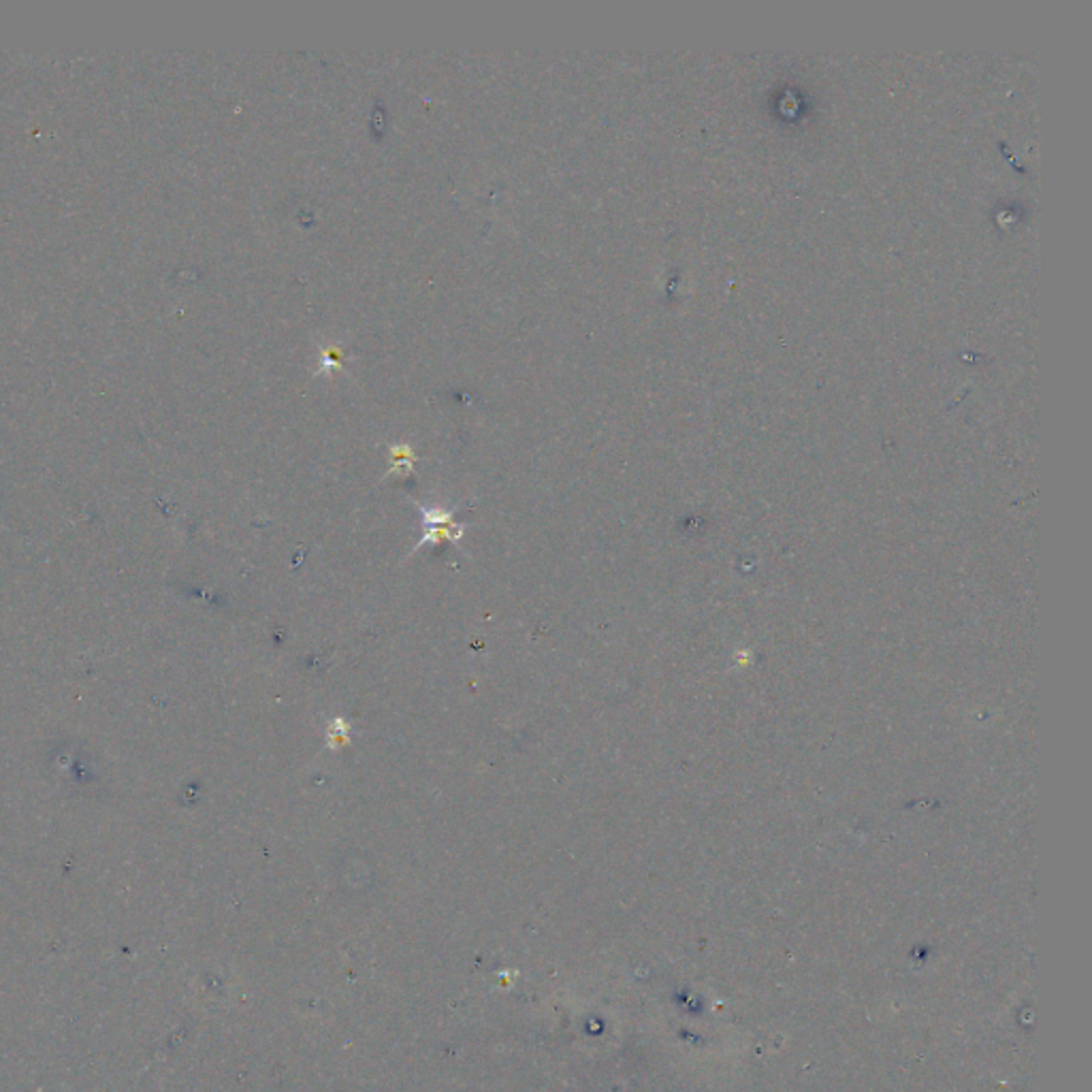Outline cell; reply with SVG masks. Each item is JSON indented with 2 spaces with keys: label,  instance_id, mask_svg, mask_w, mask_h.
I'll return each instance as SVG.
<instances>
[{
  "label": "cell",
  "instance_id": "cell-2",
  "mask_svg": "<svg viewBox=\"0 0 1092 1092\" xmlns=\"http://www.w3.org/2000/svg\"><path fill=\"white\" fill-rule=\"evenodd\" d=\"M348 734V728L342 724V721H335V726L331 724V740H335V745H342L346 740Z\"/></svg>",
  "mask_w": 1092,
  "mask_h": 1092
},
{
  "label": "cell",
  "instance_id": "cell-1",
  "mask_svg": "<svg viewBox=\"0 0 1092 1092\" xmlns=\"http://www.w3.org/2000/svg\"><path fill=\"white\" fill-rule=\"evenodd\" d=\"M422 519H425L422 523H425L427 532H425V535H422V540H418L417 549L422 544H427V542H438L440 538H448V540H459L461 538L463 528H455V525H452L450 512L436 510V508L434 510L422 508Z\"/></svg>",
  "mask_w": 1092,
  "mask_h": 1092
}]
</instances>
